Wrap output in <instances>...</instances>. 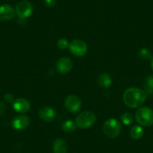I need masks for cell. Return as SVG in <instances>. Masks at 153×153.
<instances>
[{
    "label": "cell",
    "instance_id": "obj_1",
    "mask_svg": "<svg viewBox=\"0 0 153 153\" xmlns=\"http://www.w3.org/2000/svg\"><path fill=\"white\" fill-rule=\"evenodd\" d=\"M146 95V93L143 89L131 87L126 89L123 94V101L130 108H138L144 104Z\"/></svg>",
    "mask_w": 153,
    "mask_h": 153
},
{
    "label": "cell",
    "instance_id": "obj_2",
    "mask_svg": "<svg viewBox=\"0 0 153 153\" xmlns=\"http://www.w3.org/2000/svg\"><path fill=\"white\" fill-rule=\"evenodd\" d=\"M135 120L140 126L146 127L153 126V110L148 107H140L135 113Z\"/></svg>",
    "mask_w": 153,
    "mask_h": 153
},
{
    "label": "cell",
    "instance_id": "obj_3",
    "mask_svg": "<svg viewBox=\"0 0 153 153\" xmlns=\"http://www.w3.org/2000/svg\"><path fill=\"white\" fill-rule=\"evenodd\" d=\"M96 122V116L91 111H84L79 113L75 119V125L79 128H89Z\"/></svg>",
    "mask_w": 153,
    "mask_h": 153
},
{
    "label": "cell",
    "instance_id": "obj_4",
    "mask_svg": "<svg viewBox=\"0 0 153 153\" xmlns=\"http://www.w3.org/2000/svg\"><path fill=\"white\" fill-rule=\"evenodd\" d=\"M122 126L120 122L115 118H110L105 121L103 126L104 134L110 138H116L120 134Z\"/></svg>",
    "mask_w": 153,
    "mask_h": 153
},
{
    "label": "cell",
    "instance_id": "obj_5",
    "mask_svg": "<svg viewBox=\"0 0 153 153\" xmlns=\"http://www.w3.org/2000/svg\"><path fill=\"white\" fill-rule=\"evenodd\" d=\"M15 12L20 19L28 18L33 12V5L29 1H20L15 7Z\"/></svg>",
    "mask_w": 153,
    "mask_h": 153
},
{
    "label": "cell",
    "instance_id": "obj_6",
    "mask_svg": "<svg viewBox=\"0 0 153 153\" xmlns=\"http://www.w3.org/2000/svg\"><path fill=\"white\" fill-rule=\"evenodd\" d=\"M68 48L71 53L76 56H83L86 55L88 51V46L86 42L80 39L72 41Z\"/></svg>",
    "mask_w": 153,
    "mask_h": 153
},
{
    "label": "cell",
    "instance_id": "obj_7",
    "mask_svg": "<svg viewBox=\"0 0 153 153\" xmlns=\"http://www.w3.org/2000/svg\"><path fill=\"white\" fill-rule=\"evenodd\" d=\"M81 100L74 95H70L65 100V107L66 110L71 113H75L80 110L81 107Z\"/></svg>",
    "mask_w": 153,
    "mask_h": 153
},
{
    "label": "cell",
    "instance_id": "obj_8",
    "mask_svg": "<svg viewBox=\"0 0 153 153\" xmlns=\"http://www.w3.org/2000/svg\"><path fill=\"white\" fill-rule=\"evenodd\" d=\"M30 123V120L27 116L19 115L14 118L12 120V127L17 131H23L27 128Z\"/></svg>",
    "mask_w": 153,
    "mask_h": 153
},
{
    "label": "cell",
    "instance_id": "obj_9",
    "mask_svg": "<svg viewBox=\"0 0 153 153\" xmlns=\"http://www.w3.org/2000/svg\"><path fill=\"white\" fill-rule=\"evenodd\" d=\"M38 116L43 121L51 123L55 120L56 113V110L50 106H45L38 110Z\"/></svg>",
    "mask_w": 153,
    "mask_h": 153
},
{
    "label": "cell",
    "instance_id": "obj_10",
    "mask_svg": "<svg viewBox=\"0 0 153 153\" xmlns=\"http://www.w3.org/2000/svg\"><path fill=\"white\" fill-rule=\"evenodd\" d=\"M15 9L8 4L0 5V21H9L15 16Z\"/></svg>",
    "mask_w": 153,
    "mask_h": 153
},
{
    "label": "cell",
    "instance_id": "obj_11",
    "mask_svg": "<svg viewBox=\"0 0 153 153\" xmlns=\"http://www.w3.org/2000/svg\"><path fill=\"white\" fill-rule=\"evenodd\" d=\"M73 67V62L68 57H62L57 61L56 71L61 74H66L70 71Z\"/></svg>",
    "mask_w": 153,
    "mask_h": 153
},
{
    "label": "cell",
    "instance_id": "obj_12",
    "mask_svg": "<svg viewBox=\"0 0 153 153\" xmlns=\"http://www.w3.org/2000/svg\"><path fill=\"white\" fill-rule=\"evenodd\" d=\"M31 104L28 100L23 98H19L14 100L13 103V108L17 113H25L30 110Z\"/></svg>",
    "mask_w": 153,
    "mask_h": 153
},
{
    "label": "cell",
    "instance_id": "obj_13",
    "mask_svg": "<svg viewBox=\"0 0 153 153\" xmlns=\"http://www.w3.org/2000/svg\"><path fill=\"white\" fill-rule=\"evenodd\" d=\"M53 153H67L68 145L65 141L61 138H57L53 143Z\"/></svg>",
    "mask_w": 153,
    "mask_h": 153
},
{
    "label": "cell",
    "instance_id": "obj_14",
    "mask_svg": "<svg viewBox=\"0 0 153 153\" xmlns=\"http://www.w3.org/2000/svg\"><path fill=\"white\" fill-rule=\"evenodd\" d=\"M98 85L104 89H107L112 85V78L110 74L107 73H103L98 76Z\"/></svg>",
    "mask_w": 153,
    "mask_h": 153
},
{
    "label": "cell",
    "instance_id": "obj_15",
    "mask_svg": "<svg viewBox=\"0 0 153 153\" xmlns=\"http://www.w3.org/2000/svg\"><path fill=\"white\" fill-rule=\"evenodd\" d=\"M143 86L144 92L146 93V95H153V75L150 74L146 76L143 80Z\"/></svg>",
    "mask_w": 153,
    "mask_h": 153
},
{
    "label": "cell",
    "instance_id": "obj_16",
    "mask_svg": "<svg viewBox=\"0 0 153 153\" xmlns=\"http://www.w3.org/2000/svg\"><path fill=\"white\" fill-rule=\"evenodd\" d=\"M144 135V130L141 126H134L131 128L130 136L134 140H140Z\"/></svg>",
    "mask_w": 153,
    "mask_h": 153
},
{
    "label": "cell",
    "instance_id": "obj_17",
    "mask_svg": "<svg viewBox=\"0 0 153 153\" xmlns=\"http://www.w3.org/2000/svg\"><path fill=\"white\" fill-rule=\"evenodd\" d=\"M76 126L75 125V123H74L71 120H66L62 125V130L65 132H68V133L74 131L76 129Z\"/></svg>",
    "mask_w": 153,
    "mask_h": 153
},
{
    "label": "cell",
    "instance_id": "obj_18",
    "mask_svg": "<svg viewBox=\"0 0 153 153\" xmlns=\"http://www.w3.org/2000/svg\"><path fill=\"white\" fill-rule=\"evenodd\" d=\"M121 121L126 126H130L134 122L133 115L130 113H125L122 114L121 116Z\"/></svg>",
    "mask_w": 153,
    "mask_h": 153
},
{
    "label": "cell",
    "instance_id": "obj_19",
    "mask_svg": "<svg viewBox=\"0 0 153 153\" xmlns=\"http://www.w3.org/2000/svg\"><path fill=\"white\" fill-rule=\"evenodd\" d=\"M138 56L143 60H149L151 59L152 56L151 52L147 48H142L138 52Z\"/></svg>",
    "mask_w": 153,
    "mask_h": 153
},
{
    "label": "cell",
    "instance_id": "obj_20",
    "mask_svg": "<svg viewBox=\"0 0 153 153\" xmlns=\"http://www.w3.org/2000/svg\"><path fill=\"white\" fill-rule=\"evenodd\" d=\"M69 45L70 44H69L68 40L66 38H60L59 40H58V42H57V47L61 50H64L68 48Z\"/></svg>",
    "mask_w": 153,
    "mask_h": 153
},
{
    "label": "cell",
    "instance_id": "obj_21",
    "mask_svg": "<svg viewBox=\"0 0 153 153\" xmlns=\"http://www.w3.org/2000/svg\"><path fill=\"white\" fill-rule=\"evenodd\" d=\"M4 100L7 103H12L14 101V97L11 93H6L4 95Z\"/></svg>",
    "mask_w": 153,
    "mask_h": 153
},
{
    "label": "cell",
    "instance_id": "obj_22",
    "mask_svg": "<svg viewBox=\"0 0 153 153\" xmlns=\"http://www.w3.org/2000/svg\"><path fill=\"white\" fill-rule=\"evenodd\" d=\"M45 5L48 8H53L56 4V0H44Z\"/></svg>",
    "mask_w": 153,
    "mask_h": 153
},
{
    "label": "cell",
    "instance_id": "obj_23",
    "mask_svg": "<svg viewBox=\"0 0 153 153\" xmlns=\"http://www.w3.org/2000/svg\"><path fill=\"white\" fill-rule=\"evenodd\" d=\"M6 110V105L4 102H0V117L4 114Z\"/></svg>",
    "mask_w": 153,
    "mask_h": 153
},
{
    "label": "cell",
    "instance_id": "obj_24",
    "mask_svg": "<svg viewBox=\"0 0 153 153\" xmlns=\"http://www.w3.org/2000/svg\"><path fill=\"white\" fill-rule=\"evenodd\" d=\"M150 64H151V68L153 71V56H152L151 59H150Z\"/></svg>",
    "mask_w": 153,
    "mask_h": 153
}]
</instances>
